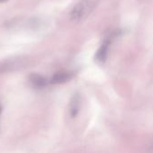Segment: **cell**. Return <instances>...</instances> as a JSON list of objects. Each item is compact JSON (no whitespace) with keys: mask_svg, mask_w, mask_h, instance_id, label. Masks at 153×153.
I'll list each match as a JSON object with an SVG mask.
<instances>
[{"mask_svg":"<svg viewBox=\"0 0 153 153\" xmlns=\"http://www.w3.org/2000/svg\"><path fill=\"white\" fill-rule=\"evenodd\" d=\"M115 37H116V33L113 34L112 36H110L109 38H107L103 41V43L101 44V46L99 48L98 51L95 54V59L98 62H100V63H105L106 62V60L108 58V56L110 45H111L112 40H113V39Z\"/></svg>","mask_w":153,"mask_h":153,"instance_id":"3","label":"cell"},{"mask_svg":"<svg viewBox=\"0 0 153 153\" xmlns=\"http://www.w3.org/2000/svg\"><path fill=\"white\" fill-rule=\"evenodd\" d=\"M8 0H0V3H4V2H6Z\"/></svg>","mask_w":153,"mask_h":153,"instance_id":"7","label":"cell"},{"mask_svg":"<svg viewBox=\"0 0 153 153\" xmlns=\"http://www.w3.org/2000/svg\"><path fill=\"white\" fill-rule=\"evenodd\" d=\"M28 58L25 56H13L0 62V74L11 73L24 69L28 64Z\"/></svg>","mask_w":153,"mask_h":153,"instance_id":"2","label":"cell"},{"mask_svg":"<svg viewBox=\"0 0 153 153\" xmlns=\"http://www.w3.org/2000/svg\"><path fill=\"white\" fill-rule=\"evenodd\" d=\"M72 73L66 72V71H59L53 74V76L50 78L49 82L51 84H62L67 82L69 80L72 79Z\"/></svg>","mask_w":153,"mask_h":153,"instance_id":"5","label":"cell"},{"mask_svg":"<svg viewBox=\"0 0 153 153\" xmlns=\"http://www.w3.org/2000/svg\"><path fill=\"white\" fill-rule=\"evenodd\" d=\"M1 112H2V106H1V104H0V114H1Z\"/></svg>","mask_w":153,"mask_h":153,"instance_id":"8","label":"cell"},{"mask_svg":"<svg viewBox=\"0 0 153 153\" xmlns=\"http://www.w3.org/2000/svg\"><path fill=\"white\" fill-rule=\"evenodd\" d=\"M100 0H80L72 8L70 18L75 22H80L85 20L96 9Z\"/></svg>","mask_w":153,"mask_h":153,"instance_id":"1","label":"cell"},{"mask_svg":"<svg viewBox=\"0 0 153 153\" xmlns=\"http://www.w3.org/2000/svg\"><path fill=\"white\" fill-rule=\"evenodd\" d=\"M81 108V97L78 93H75L71 98L69 103V114L71 117H76Z\"/></svg>","mask_w":153,"mask_h":153,"instance_id":"6","label":"cell"},{"mask_svg":"<svg viewBox=\"0 0 153 153\" xmlns=\"http://www.w3.org/2000/svg\"><path fill=\"white\" fill-rule=\"evenodd\" d=\"M29 82H30V84L34 89H37V90L44 89L50 83L49 80L47 77H45L39 74H37V73H32L30 74Z\"/></svg>","mask_w":153,"mask_h":153,"instance_id":"4","label":"cell"}]
</instances>
